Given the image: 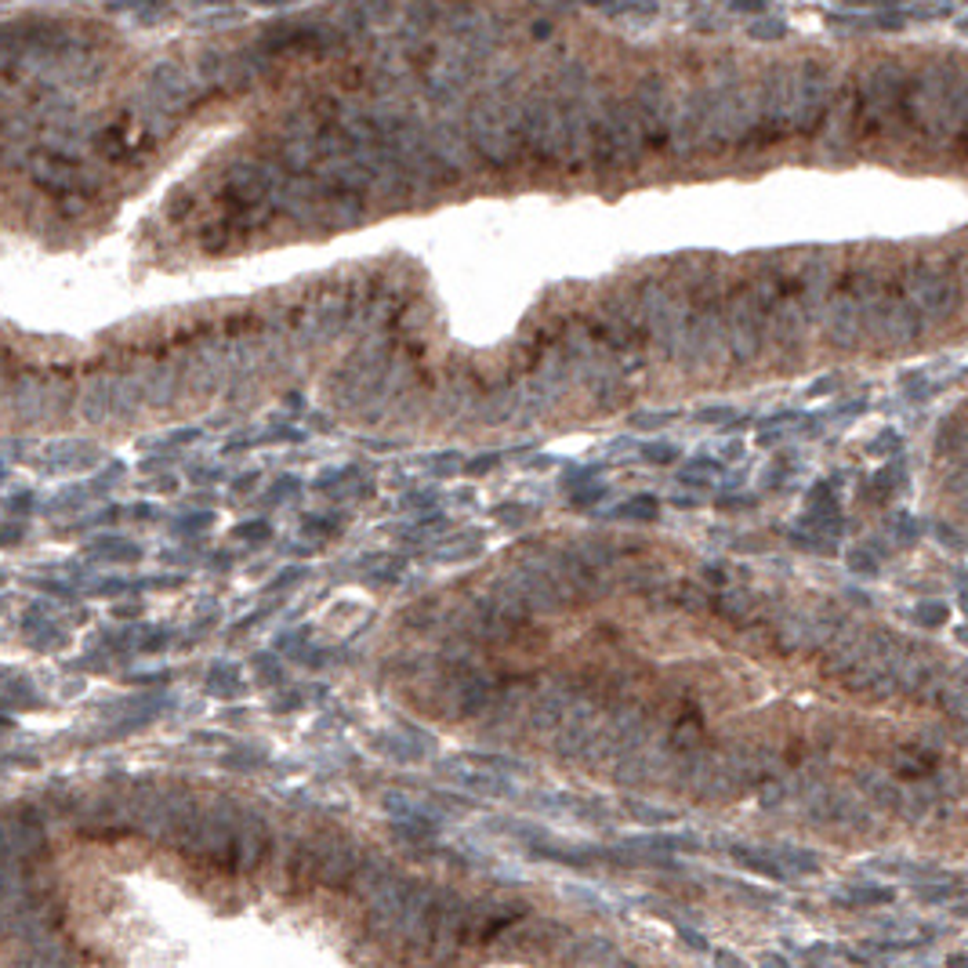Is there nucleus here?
Instances as JSON below:
<instances>
[{"instance_id":"e433bc0d","label":"nucleus","mask_w":968,"mask_h":968,"mask_svg":"<svg viewBox=\"0 0 968 968\" xmlns=\"http://www.w3.org/2000/svg\"><path fill=\"white\" fill-rule=\"evenodd\" d=\"M915 620H918V625H925V628H939L947 620V606L944 602H921Z\"/></svg>"},{"instance_id":"72a5a7b5","label":"nucleus","mask_w":968,"mask_h":968,"mask_svg":"<svg viewBox=\"0 0 968 968\" xmlns=\"http://www.w3.org/2000/svg\"><path fill=\"white\" fill-rule=\"evenodd\" d=\"M617 519H628V522H653L657 519V501L649 493H639V497H631V501H625L617 508Z\"/></svg>"},{"instance_id":"a878e982","label":"nucleus","mask_w":968,"mask_h":968,"mask_svg":"<svg viewBox=\"0 0 968 968\" xmlns=\"http://www.w3.org/2000/svg\"><path fill=\"white\" fill-rule=\"evenodd\" d=\"M316 864H320V831L301 838L295 849H290L287 860V889L290 892H309L316 885Z\"/></svg>"},{"instance_id":"4be33fe9","label":"nucleus","mask_w":968,"mask_h":968,"mask_svg":"<svg viewBox=\"0 0 968 968\" xmlns=\"http://www.w3.org/2000/svg\"><path fill=\"white\" fill-rule=\"evenodd\" d=\"M439 772L453 787H461V791H472V795H482V798L511 795V780L505 777V772L482 769L476 762H468V758H447V762H439Z\"/></svg>"},{"instance_id":"6ab92c4d","label":"nucleus","mask_w":968,"mask_h":968,"mask_svg":"<svg viewBox=\"0 0 968 968\" xmlns=\"http://www.w3.org/2000/svg\"><path fill=\"white\" fill-rule=\"evenodd\" d=\"M566 929L562 921H551V918H533L527 925H511V929L501 936V950L508 958H545V954L559 950L566 944Z\"/></svg>"},{"instance_id":"ddd939ff","label":"nucleus","mask_w":968,"mask_h":968,"mask_svg":"<svg viewBox=\"0 0 968 968\" xmlns=\"http://www.w3.org/2000/svg\"><path fill=\"white\" fill-rule=\"evenodd\" d=\"M541 570L548 573L551 588L559 591L562 606H588V602H599L602 595H610V577L580 556L577 548H545V551H533Z\"/></svg>"},{"instance_id":"a19ab883","label":"nucleus","mask_w":968,"mask_h":968,"mask_svg":"<svg viewBox=\"0 0 968 968\" xmlns=\"http://www.w3.org/2000/svg\"><path fill=\"white\" fill-rule=\"evenodd\" d=\"M870 450H875V453H889V450H900V439H878V442H870Z\"/></svg>"},{"instance_id":"bb28decb","label":"nucleus","mask_w":968,"mask_h":968,"mask_svg":"<svg viewBox=\"0 0 968 968\" xmlns=\"http://www.w3.org/2000/svg\"><path fill=\"white\" fill-rule=\"evenodd\" d=\"M892 769H896V777H904V780H910V784H921V780L936 777V769H939V751L932 748V744L918 740V744H910V748H900V751H896Z\"/></svg>"},{"instance_id":"0eeeda50","label":"nucleus","mask_w":968,"mask_h":968,"mask_svg":"<svg viewBox=\"0 0 968 968\" xmlns=\"http://www.w3.org/2000/svg\"><path fill=\"white\" fill-rule=\"evenodd\" d=\"M896 283H900L904 298L921 316L932 320H950L961 306V269L958 261L944 258H918L896 269Z\"/></svg>"},{"instance_id":"c756f323","label":"nucleus","mask_w":968,"mask_h":968,"mask_svg":"<svg viewBox=\"0 0 968 968\" xmlns=\"http://www.w3.org/2000/svg\"><path fill=\"white\" fill-rule=\"evenodd\" d=\"M442 620H447V610H442L439 599H421L403 613V625L413 631H432L436 625H442Z\"/></svg>"},{"instance_id":"2f4dec72","label":"nucleus","mask_w":968,"mask_h":968,"mask_svg":"<svg viewBox=\"0 0 968 968\" xmlns=\"http://www.w3.org/2000/svg\"><path fill=\"white\" fill-rule=\"evenodd\" d=\"M838 907H878V904H892V889H878V885H856L835 896Z\"/></svg>"},{"instance_id":"f704fd0d","label":"nucleus","mask_w":968,"mask_h":968,"mask_svg":"<svg viewBox=\"0 0 968 968\" xmlns=\"http://www.w3.org/2000/svg\"><path fill=\"white\" fill-rule=\"evenodd\" d=\"M625 809L635 816V820H642V824H671L675 820V812L657 809V806H646V801H625Z\"/></svg>"},{"instance_id":"473e14b6","label":"nucleus","mask_w":968,"mask_h":968,"mask_svg":"<svg viewBox=\"0 0 968 968\" xmlns=\"http://www.w3.org/2000/svg\"><path fill=\"white\" fill-rule=\"evenodd\" d=\"M965 447V436H961V413H950V418L939 425V439H936V450L944 458H958Z\"/></svg>"},{"instance_id":"9d476101","label":"nucleus","mask_w":968,"mask_h":968,"mask_svg":"<svg viewBox=\"0 0 968 968\" xmlns=\"http://www.w3.org/2000/svg\"><path fill=\"white\" fill-rule=\"evenodd\" d=\"M722 345L729 367H755L766 352V327L762 312L755 309L744 280H732L722 290Z\"/></svg>"},{"instance_id":"79ce46f5","label":"nucleus","mask_w":968,"mask_h":968,"mask_svg":"<svg viewBox=\"0 0 968 968\" xmlns=\"http://www.w3.org/2000/svg\"><path fill=\"white\" fill-rule=\"evenodd\" d=\"M679 936L686 939L689 947H697V950H703V947H708V944H703V939H697V932H693V929H679Z\"/></svg>"},{"instance_id":"4c0bfd02","label":"nucleus","mask_w":968,"mask_h":968,"mask_svg":"<svg viewBox=\"0 0 968 968\" xmlns=\"http://www.w3.org/2000/svg\"><path fill=\"white\" fill-rule=\"evenodd\" d=\"M849 570H856V573H875L878 562L867 556V548H856L852 556H849Z\"/></svg>"},{"instance_id":"7c9ffc66","label":"nucleus","mask_w":968,"mask_h":968,"mask_svg":"<svg viewBox=\"0 0 968 968\" xmlns=\"http://www.w3.org/2000/svg\"><path fill=\"white\" fill-rule=\"evenodd\" d=\"M772 860H777V867L784 870H795V875H816V870H820V860H816V856L809 852V849H791V846H780V849H772L769 852Z\"/></svg>"},{"instance_id":"a18cd8bd","label":"nucleus","mask_w":968,"mask_h":968,"mask_svg":"<svg viewBox=\"0 0 968 968\" xmlns=\"http://www.w3.org/2000/svg\"><path fill=\"white\" fill-rule=\"evenodd\" d=\"M718 961H722V968H740V958H732V954H722V950H718Z\"/></svg>"},{"instance_id":"5701e85b","label":"nucleus","mask_w":968,"mask_h":968,"mask_svg":"<svg viewBox=\"0 0 968 968\" xmlns=\"http://www.w3.org/2000/svg\"><path fill=\"white\" fill-rule=\"evenodd\" d=\"M381 806H385V812H389L396 824L418 827V831H425V835H436L439 831V820H442L439 809L428 806V801H421V798L407 795V791H389Z\"/></svg>"},{"instance_id":"412c9836","label":"nucleus","mask_w":968,"mask_h":968,"mask_svg":"<svg viewBox=\"0 0 968 968\" xmlns=\"http://www.w3.org/2000/svg\"><path fill=\"white\" fill-rule=\"evenodd\" d=\"M272 852V831L269 820L255 809H240L237 820V875H255L266 867Z\"/></svg>"},{"instance_id":"f8f14e48","label":"nucleus","mask_w":968,"mask_h":968,"mask_svg":"<svg viewBox=\"0 0 968 968\" xmlns=\"http://www.w3.org/2000/svg\"><path fill=\"white\" fill-rule=\"evenodd\" d=\"M835 94V73L831 66L816 54L791 62V134L809 138L820 131Z\"/></svg>"},{"instance_id":"37998d69","label":"nucleus","mask_w":968,"mask_h":968,"mask_svg":"<svg viewBox=\"0 0 968 968\" xmlns=\"http://www.w3.org/2000/svg\"><path fill=\"white\" fill-rule=\"evenodd\" d=\"M530 33H533V37H541V40L551 37V22H533V26H530Z\"/></svg>"},{"instance_id":"a211bd4d","label":"nucleus","mask_w":968,"mask_h":968,"mask_svg":"<svg viewBox=\"0 0 968 968\" xmlns=\"http://www.w3.org/2000/svg\"><path fill=\"white\" fill-rule=\"evenodd\" d=\"M425 128H428V146H432V153L439 160L442 174H447V182H465L476 168V153H472V146H468L465 128L461 123H453L450 117H439L432 123H425Z\"/></svg>"},{"instance_id":"c9c22d12","label":"nucleus","mask_w":968,"mask_h":968,"mask_svg":"<svg viewBox=\"0 0 968 968\" xmlns=\"http://www.w3.org/2000/svg\"><path fill=\"white\" fill-rule=\"evenodd\" d=\"M755 40H784L787 37V22L784 19H772V16H762L758 22H751L748 30Z\"/></svg>"},{"instance_id":"dca6fc26","label":"nucleus","mask_w":968,"mask_h":968,"mask_svg":"<svg viewBox=\"0 0 968 968\" xmlns=\"http://www.w3.org/2000/svg\"><path fill=\"white\" fill-rule=\"evenodd\" d=\"M527 915H530V904L522 900H501V896L468 900V947L497 944L511 925H519Z\"/></svg>"},{"instance_id":"58836bf2","label":"nucleus","mask_w":968,"mask_h":968,"mask_svg":"<svg viewBox=\"0 0 968 968\" xmlns=\"http://www.w3.org/2000/svg\"><path fill=\"white\" fill-rule=\"evenodd\" d=\"M642 453H646V461H653V465H671L675 458H679V453H675L671 447H663V442H653V447H646Z\"/></svg>"},{"instance_id":"cd10ccee","label":"nucleus","mask_w":968,"mask_h":968,"mask_svg":"<svg viewBox=\"0 0 968 968\" xmlns=\"http://www.w3.org/2000/svg\"><path fill=\"white\" fill-rule=\"evenodd\" d=\"M860 791L870 798V801H878L881 809H889V812H896L900 809V801H904V787H896L889 777H878V772H860Z\"/></svg>"},{"instance_id":"c03bdc74","label":"nucleus","mask_w":968,"mask_h":968,"mask_svg":"<svg viewBox=\"0 0 968 968\" xmlns=\"http://www.w3.org/2000/svg\"><path fill=\"white\" fill-rule=\"evenodd\" d=\"M722 418H729V410H703L700 413V421H722Z\"/></svg>"},{"instance_id":"20e7f679","label":"nucleus","mask_w":968,"mask_h":968,"mask_svg":"<svg viewBox=\"0 0 968 968\" xmlns=\"http://www.w3.org/2000/svg\"><path fill=\"white\" fill-rule=\"evenodd\" d=\"M646 160V146L635 123L631 102L620 94H602L595 102V123H591V163L595 171L606 178L639 171Z\"/></svg>"},{"instance_id":"f257e3e1","label":"nucleus","mask_w":968,"mask_h":968,"mask_svg":"<svg viewBox=\"0 0 968 968\" xmlns=\"http://www.w3.org/2000/svg\"><path fill=\"white\" fill-rule=\"evenodd\" d=\"M900 120L925 146L958 149L965 142V69L958 59H929L907 69Z\"/></svg>"},{"instance_id":"393cba45","label":"nucleus","mask_w":968,"mask_h":968,"mask_svg":"<svg viewBox=\"0 0 968 968\" xmlns=\"http://www.w3.org/2000/svg\"><path fill=\"white\" fill-rule=\"evenodd\" d=\"M708 610H715L718 617H726L729 625H737L744 631L766 625L762 599H758V595H751V591H718Z\"/></svg>"},{"instance_id":"6e6552de","label":"nucleus","mask_w":968,"mask_h":968,"mask_svg":"<svg viewBox=\"0 0 968 968\" xmlns=\"http://www.w3.org/2000/svg\"><path fill=\"white\" fill-rule=\"evenodd\" d=\"M864 330L889 352H904V349H910V345L921 341L925 316L904 298L900 283H896V272L885 276L881 287L867 298Z\"/></svg>"},{"instance_id":"f3484780","label":"nucleus","mask_w":968,"mask_h":968,"mask_svg":"<svg viewBox=\"0 0 968 968\" xmlns=\"http://www.w3.org/2000/svg\"><path fill=\"white\" fill-rule=\"evenodd\" d=\"M367 846L345 831H320V864H316V885L320 889H349Z\"/></svg>"},{"instance_id":"b1692460","label":"nucleus","mask_w":968,"mask_h":968,"mask_svg":"<svg viewBox=\"0 0 968 968\" xmlns=\"http://www.w3.org/2000/svg\"><path fill=\"white\" fill-rule=\"evenodd\" d=\"M399 875L396 870V864L389 860V856H378V852H363V860H359V867H356V875H352V881H349V892L356 896V900H363V904H370L375 900V896L385 889V885H389L392 878Z\"/></svg>"},{"instance_id":"2eb2a0df","label":"nucleus","mask_w":968,"mask_h":968,"mask_svg":"<svg viewBox=\"0 0 968 968\" xmlns=\"http://www.w3.org/2000/svg\"><path fill=\"white\" fill-rule=\"evenodd\" d=\"M0 864L40 870L48 867V835L33 809L0 816Z\"/></svg>"},{"instance_id":"1a4fd4ad","label":"nucleus","mask_w":968,"mask_h":968,"mask_svg":"<svg viewBox=\"0 0 968 968\" xmlns=\"http://www.w3.org/2000/svg\"><path fill=\"white\" fill-rule=\"evenodd\" d=\"M522 160L533 168H562V106L551 84L522 91Z\"/></svg>"},{"instance_id":"39448f33","label":"nucleus","mask_w":968,"mask_h":968,"mask_svg":"<svg viewBox=\"0 0 968 968\" xmlns=\"http://www.w3.org/2000/svg\"><path fill=\"white\" fill-rule=\"evenodd\" d=\"M237 801L229 798H214L211 806H200L192 816L189 831L182 838L178 852L186 860L200 864L207 870H218V875H237V820H240Z\"/></svg>"},{"instance_id":"9b49d317","label":"nucleus","mask_w":968,"mask_h":968,"mask_svg":"<svg viewBox=\"0 0 968 968\" xmlns=\"http://www.w3.org/2000/svg\"><path fill=\"white\" fill-rule=\"evenodd\" d=\"M432 889H436V885H428V881L413 878V875H403V870H399V875L389 885H385V889L375 896V900H370L367 918H363V932L370 939H378V944H392L396 947V939H399V932H403V925L410 921L413 910H418L428 900V896H432Z\"/></svg>"},{"instance_id":"aec40b11","label":"nucleus","mask_w":968,"mask_h":968,"mask_svg":"<svg viewBox=\"0 0 968 968\" xmlns=\"http://www.w3.org/2000/svg\"><path fill=\"white\" fill-rule=\"evenodd\" d=\"M824 131V153L831 160H841L852 149L856 138V80H846L827 106V117L820 123Z\"/></svg>"},{"instance_id":"f03ea898","label":"nucleus","mask_w":968,"mask_h":968,"mask_svg":"<svg viewBox=\"0 0 968 968\" xmlns=\"http://www.w3.org/2000/svg\"><path fill=\"white\" fill-rule=\"evenodd\" d=\"M465 138L476 163L490 171H511L522 163V91L511 77H493L468 106Z\"/></svg>"},{"instance_id":"7ed1b4c3","label":"nucleus","mask_w":968,"mask_h":968,"mask_svg":"<svg viewBox=\"0 0 968 968\" xmlns=\"http://www.w3.org/2000/svg\"><path fill=\"white\" fill-rule=\"evenodd\" d=\"M755 80L744 77L737 59H718L700 80L703 99V142L700 153L718 157L740 149L755 128Z\"/></svg>"},{"instance_id":"c85d7f7f","label":"nucleus","mask_w":968,"mask_h":968,"mask_svg":"<svg viewBox=\"0 0 968 968\" xmlns=\"http://www.w3.org/2000/svg\"><path fill=\"white\" fill-rule=\"evenodd\" d=\"M729 852H732V860H737L740 867H748V870H755V875H762V878H772V881H784V878H787V875H784V870L777 867V860H772V856H769L766 849H751V846H732Z\"/></svg>"},{"instance_id":"4468645a","label":"nucleus","mask_w":968,"mask_h":968,"mask_svg":"<svg viewBox=\"0 0 968 968\" xmlns=\"http://www.w3.org/2000/svg\"><path fill=\"white\" fill-rule=\"evenodd\" d=\"M628 102H631L635 123H639L646 157L649 153H663V149H668V138H671V113H675L671 80L663 77V73H646V77H639V84H635Z\"/></svg>"},{"instance_id":"423d86ee","label":"nucleus","mask_w":968,"mask_h":968,"mask_svg":"<svg viewBox=\"0 0 968 968\" xmlns=\"http://www.w3.org/2000/svg\"><path fill=\"white\" fill-rule=\"evenodd\" d=\"M907 66L900 59H878L856 80V138H878L900 120Z\"/></svg>"},{"instance_id":"ea45409f","label":"nucleus","mask_w":968,"mask_h":968,"mask_svg":"<svg viewBox=\"0 0 968 968\" xmlns=\"http://www.w3.org/2000/svg\"><path fill=\"white\" fill-rule=\"evenodd\" d=\"M668 421H675V413H639V418H635V425H639V428H660Z\"/></svg>"}]
</instances>
